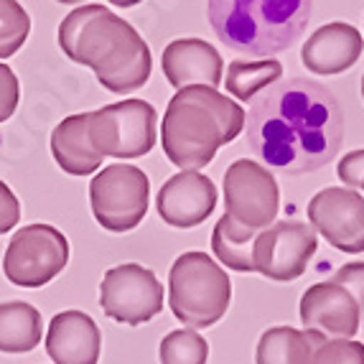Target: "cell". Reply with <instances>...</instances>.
I'll return each instance as SVG.
<instances>
[{
  "label": "cell",
  "instance_id": "13",
  "mask_svg": "<svg viewBox=\"0 0 364 364\" xmlns=\"http://www.w3.org/2000/svg\"><path fill=\"white\" fill-rule=\"evenodd\" d=\"M301 323L323 339H354L362 323V311L352 293L334 280L314 283L301 296Z\"/></svg>",
  "mask_w": 364,
  "mask_h": 364
},
{
  "label": "cell",
  "instance_id": "32",
  "mask_svg": "<svg viewBox=\"0 0 364 364\" xmlns=\"http://www.w3.org/2000/svg\"><path fill=\"white\" fill-rule=\"evenodd\" d=\"M362 100H364V74H362Z\"/></svg>",
  "mask_w": 364,
  "mask_h": 364
},
{
  "label": "cell",
  "instance_id": "1",
  "mask_svg": "<svg viewBox=\"0 0 364 364\" xmlns=\"http://www.w3.org/2000/svg\"><path fill=\"white\" fill-rule=\"evenodd\" d=\"M245 130L250 148L267 168L311 173L339 153L344 112L326 87L311 79H286L252 102Z\"/></svg>",
  "mask_w": 364,
  "mask_h": 364
},
{
  "label": "cell",
  "instance_id": "15",
  "mask_svg": "<svg viewBox=\"0 0 364 364\" xmlns=\"http://www.w3.org/2000/svg\"><path fill=\"white\" fill-rule=\"evenodd\" d=\"M364 51V38L352 23L334 21L316 28L304 41L301 61L311 74L334 77L352 69Z\"/></svg>",
  "mask_w": 364,
  "mask_h": 364
},
{
  "label": "cell",
  "instance_id": "6",
  "mask_svg": "<svg viewBox=\"0 0 364 364\" xmlns=\"http://www.w3.org/2000/svg\"><path fill=\"white\" fill-rule=\"evenodd\" d=\"M156 107L146 100H122L90 112V140L102 158L135 161L156 146Z\"/></svg>",
  "mask_w": 364,
  "mask_h": 364
},
{
  "label": "cell",
  "instance_id": "20",
  "mask_svg": "<svg viewBox=\"0 0 364 364\" xmlns=\"http://www.w3.org/2000/svg\"><path fill=\"white\" fill-rule=\"evenodd\" d=\"M43 321L38 309L26 301L0 304V352L26 354L41 344Z\"/></svg>",
  "mask_w": 364,
  "mask_h": 364
},
{
  "label": "cell",
  "instance_id": "10",
  "mask_svg": "<svg viewBox=\"0 0 364 364\" xmlns=\"http://www.w3.org/2000/svg\"><path fill=\"white\" fill-rule=\"evenodd\" d=\"M100 306L112 321L140 326L164 311V286L146 265L122 262L105 273L100 283Z\"/></svg>",
  "mask_w": 364,
  "mask_h": 364
},
{
  "label": "cell",
  "instance_id": "16",
  "mask_svg": "<svg viewBox=\"0 0 364 364\" xmlns=\"http://www.w3.org/2000/svg\"><path fill=\"white\" fill-rule=\"evenodd\" d=\"M102 352V334L85 311H61L49 321L46 354L54 364H97Z\"/></svg>",
  "mask_w": 364,
  "mask_h": 364
},
{
  "label": "cell",
  "instance_id": "27",
  "mask_svg": "<svg viewBox=\"0 0 364 364\" xmlns=\"http://www.w3.org/2000/svg\"><path fill=\"white\" fill-rule=\"evenodd\" d=\"M331 280L352 293V298L359 304V311H362V318H364V262H346L344 267L336 270Z\"/></svg>",
  "mask_w": 364,
  "mask_h": 364
},
{
  "label": "cell",
  "instance_id": "26",
  "mask_svg": "<svg viewBox=\"0 0 364 364\" xmlns=\"http://www.w3.org/2000/svg\"><path fill=\"white\" fill-rule=\"evenodd\" d=\"M21 100V85L18 77L8 64L0 61V122H6L13 117L16 107H18Z\"/></svg>",
  "mask_w": 364,
  "mask_h": 364
},
{
  "label": "cell",
  "instance_id": "14",
  "mask_svg": "<svg viewBox=\"0 0 364 364\" xmlns=\"http://www.w3.org/2000/svg\"><path fill=\"white\" fill-rule=\"evenodd\" d=\"M158 214L166 225L188 230L201 225L217 207V186L199 171H178L161 186L156 199Z\"/></svg>",
  "mask_w": 364,
  "mask_h": 364
},
{
  "label": "cell",
  "instance_id": "33",
  "mask_svg": "<svg viewBox=\"0 0 364 364\" xmlns=\"http://www.w3.org/2000/svg\"><path fill=\"white\" fill-rule=\"evenodd\" d=\"M362 191H364V181H362Z\"/></svg>",
  "mask_w": 364,
  "mask_h": 364
},
{
  "label": "cell",
  "instance_id": "30",
  "mask_svg": "<svg viewBox=\"0 0 364 364\" xmlns=\"http://www.w3.org/2000/svg\"><path fill=\"white\" fill-rule=\"evenodd\" d=\"M109 3L117 8H133V6H138V3H143V0H109Z\"/></svg>",
  "mask_w": 364,
  "mask_h": 364
},
{
  "label": "cell",
  "instance_id": "22",
  "mask_svg": "<svg viewBox=\"0 0 364 364\" xmlns=\"http://www.w3.org/2000/svg\"><path fill=\"white\" fill-rule=\"evenodd\" d=\"M257 232H250L232 222L230 217H222L214 225L212 232V250L217 260L237 273H255L252 267V247H255Z\"/></svg>",
  "mask_w": 364,
  "mask_h": 364
},
{
  "label": "cell",
  "instance_id": "28",
  "mask_svg": "<svg viewBox=\"0 0 364 364\" xmlns=\"http://www.w3.org/2000/svg\"><path fill=\"white\" fill-rule=\"evenodd\" d=\"M336 173L339 178L344 181L346 188H362V181H364V151H352L346 153L344 158L339 161L336 166Z\"/></svg>",
  "mask_w": 364,
  "mask_h": 364
},
{
  "label": "cell",
  "instance_id": "18",
  "mask_svg": "<svg viewBox=\"0 0 364 364\" xmlns=\"http://www.w3.org/2000/svg\"><path fill=\"white\" fill-rule=\"evenodd\" d=\"M51 156L69 176H90L102 166L105 158L90 140V112L69 115L51 133Z\"/></svg>",
  "mask_w": 364,
  "mask_h": 364
},
{
  "label": "cell",
  "instance_id": "19",
  "mask_svg": "<svg viewBox=\"0 0 364 364\" xmlns=\"http://www.w3.org/2000/svg\"><path fill=\"white\" fill-rule=\"evenodd\" d=\"M326 341L316 331L293 326H273L257 339L255 364H311L316 346Z\"/></svg>",
  "mask_w": 364,
  "mask_h": 364
},
{
  "label": "cell",
  "instance_id": "12",
  "mask_svg": "<svg viewBox=\"0 0 364 364\" xmlns=\"http://www.w3.org/2000/svg\"><path fill=\"white\" fill-rule=\"evenodd\" d=\"M309 225L341 252H364V196L354 188L328 186L309 201Z\"/></svg>",
  "mask_w": 364,
  "mask_h": 364
},
{
  "label": "cell",
  "instance_id": "5",
  "mask_svg": "<svg viewBox=\"0 0 364 364\" xmlns=\"http://www.w3.org/2000/svg\"><path fill=\"white\" fill-rule=\"evenodd\" d=\"M232 301V280L207 252L191 250L176 257L168 273L171 314L186 328H209L222 321Z\"/></svg>",
  "mask_w": 364,
  "mask_h": 364
},
{
  "label": "cell",
  "instance_id": "25",
  "mask_svg": "<svg viewBox=\"0 0 364 364\" xmlns=\"http://www.w3.org/2000/svg\"><path fill=\"white\" fill-rule=\"evenodd\" d=\"M311 364H364V344L354 339H326L316 346Z\"/></svg>",
  "mask_w": 364,
  "mask_h": 364
},
{
  "label": "cell",
  "instance_id": "7",
  "mask_svg": "<svg viewBox=\"0 0 364 364\" xmlns=\"http://www.w3.org/2000/svg\"><path fill=\"white\" fill-rule=\"evenodd\" d=\"M151 181L146 171L130 164L105 166L90 181V207L97 225L107 232H130L146 219Z\"/></svg>",
  "mask_w": 364,
  "mask_h": 364
},
{
  "label": "cell",
  "instance_id": "21",
  "mask_svg": "<svg viewBox=\"0 0 364 364\" xmlns=\"http://www.w3.org/2000/svg\"><path fill=\"white\" fill-rule=\"evenodd\" d=\"M278 79H283V64L278 59H257V61L232 59L227 64V77L222 79V85L227 87V92L235 100L250 102L262 90L275 85Z\"/></svg>",
  "mask_w": 364,
  "mask_h": 364
},
{
  "label": "cell",
  "instance_id": "4",
  "mask_svg": "<svg viewBox=\"0 0 364 364\" xmlns=\"http://www.w3.org/2000/svg\"><path fill=\"white\" fill-rule=\"evenodd\" d=\"M209 23L222 43L247 56H273L301 38L311 0H209Z\"/></svg>",
  "mask_w": 364,
  "mask_h": 364
},
{
  "label": "cell",
  "instance_id": "24",
  "mask_svg": "<svg viewBox=\"0 0 364 364\" xmlns=\"http://www.w3.org/2000/svg\"><path fill=\"white\" fill-rule=\"evenodd\" d=\"M31 33V16L18 0H0V59H11Z\"/></svg>",
  "mask_w": 364,
  "mask_h": 364
},
{
  "label": "cell",
  "instance_id": "9",
  "mask_svg": "<svg viewBox=\"0 0 364 364\" xmlns=\"http://www.w3.org/2000/svg\"><path fill=\"white\" fill-rule=\"evenodd\" d=\"M280 212V188L257 161L237 158L225 171V214L250 232H262Z\"/></svg>",
  "mask_w": 364,
  "mask_h": 364
},
{
  "label": "cell",
  "instance_id": "17",
  "mask_svg": "<svg viewBox=\"0 0 364 364\" xmlns=\"http://www.w3.org/2000/svg\"><path fill=\"white\" fill-rule=\"evenodd\" d=\"M164 74L171 87L183 90L191 85H207L217 90L225 79V61L204 38H176L164 49Z\"/></svg>",
  "mask_w": 364,
  "mask_h": 364
},
{
  "label": "cell",
  "instance_id": "23",
  "mask_svg": "<svg viewBox=\"0 0 364 364\" xmlns=\"http://www.w3.org/2000/svg\"><path fill=\"white\" fill-rule=\"evenodd\" d=\"M161 364H207L209 344L194 328H176L161 339Z\"/></svg>",
  "mask_w": 364,
  "mask_h": 364
},
{
  "label": "cell",
  "instance_id": "3",
  "mask_svg": "<svg viewBox=\"0 0 364 364\" xmlns=\"http://www.w3.org/2000/svg\"><path fill=\"white\" fill-rule=\"evenodd\" d=\"M242 105L207 85L178 90L161 120V146L181 171H201L245 130Z\"/></svg>",
  "mask_w": 364,
  "mask_h": 364
},
{
  "label": "cell",
  "instance_id": "2",
  "mask_svg": "<svg viewBox=\"0 0 364 364\" xmlns=\"http://www.w3.org/2000/svg\"><path fill=\"white\" fill-rule=\"evenodd\" d=\"M61 51L97 74L107 92L128 95L146 85L153 72V56L146 38L100 3L74 8L59 23Z\"/></svg>",
  "mask_w": 364,
  "mask_h": 364
},
{
  "label": "cell",
  "instance_id": "8",
  "mask_svg": "<svg viewBox=\"0 0 364 364\" xmlns=\"http://www.w3.org/2000/svg\"><path fill=\"white\" fill-rule=\"evenodd\" d=\"M69 262V240L56 227L26 225L8 242L3 273L18 288H41L56 278Z\"/></svg>",
  "mask_w": 364,
  "mask_h": 364
},
{
  "label": "cell",
  "instance_id": "11",
  "mask_svg": "<svg viewBox=\"0 0 364 364\" xmlns=\"http://www.w3.org/2000/svg\"><path fill=\"white\" fill-rule=\"evenodd\" d=\"M318 250V235L309 222H278L257 232L252 247V267L273 283H291L301 278Z\"/></svg>",
  "mask_w": 364,
  "mask_h": 364
},
{
  "label": "cell",
  "instance_id": "29",
  "mask_svg": "<svg viewBox=\"0 0 364 364\" xmlns=\"http://www.w3.org/2000/svg\"><path fill=\"white\" fill-rule=\"evenodd\" d=\"M21 222V201L11 188L0 181V235L11 232Z\"/></svg>",
  "mask_w": 364,
  "mask_h": 364
},
{
  "label": "cell",
  "instance_id": "31",
  "mask_svg": "<svg viewBox=\"0 0 364 364\" xmlns=\"http://www.w3.org/2000/svg\"><path fill=\"white\" fill-rule=\"evenodd\" d=\"M56 3H67V6H74V3H85V0H56Z\"/></svg>",
  "mask_w": 364,
  "mask_h": 364
}]
</instances>
